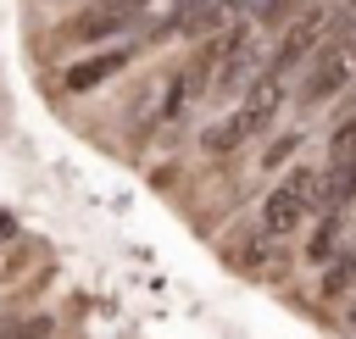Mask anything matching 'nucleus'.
<instances>
[{
	"label": "nucleus",
	"mask_w": 356,
	"mask_h": 339,
	"mask_svg": "<svg viewBox=\"0 0 356 339\" xmlns=\"http://www.w3.org/2000/svg\"><path fill=\"white\" fill-rule=\"evenodd\" d=\"M284 100H289V94H284V72H273V67H267V72H256V78L245 83V100H239V106H234V111H228V117H222L200 144H206L211 156H228L234 144L261 139V133L284 117Z\"/></svg>",
	"instance_id": "obj_1"
},
{
	"label": "nucleus",
	"mask_w": 356,
	"mask_h": 339,
	"mask_svg": "<svg viewBox=\"0 0 356 339\" xmlns=\"http://www.w3.org/2000/svg\"><path fill=\"white\" fill-rule=\"evenodd\" d=\"M250 56H256L250 22H222L217 33H206V44L195 50V61L184 67L189 83H195V100H200V94H228V89H239Z\"/></svg>",
	"instance_id": "obj_2"
},
{
	"label": "nucleus",
	"mask_w": 356,
	"mask_h": 339,
	"mask_svg": "<svg viewBox=\"0 0 356 339\" xmlns=\"http://www.w3.org/2000/svg\"><path fill=\"white\" fill-rule=\"evenodd\" d=\"M317 206H323V167H295L261 200V233L267 239H289L317 217Z\"/></svg>",
	"instance_id": "obj_3"
},
{
	"label": "nucleus",
	"mask_w": 356,
	"mask_h": 339,
	"mask_svg": "<svg viewBox=\"0 0 356 339\" xmlns=\"http://www.w3.org/2000/svg\"><path fill=\"white\" fill-rule=\"evenodd\" d=\"M350 83H356V22L334 28L317 44V56L306 67V83H300V106H323V100L345 94Z\"/></svg>",
	"instance_id": "obj_4"
},
{
	"label": "nucleus",
	"mask_w": 356,
	"mask_h": 339,
	"mask_svg": "<svg viewBox=\"0 0 356 339\" xmlns=\"http://www.w3.org/2000/svg\"><path fill=\"white\" fill-rule=\"evenodd\" d=\"M323 206L350 211L356 206V117H345L328 139V167H323Z\"/></svg>",
	"instance_id": "obj_5"
},
{
	"label": "nucleus",
	"mask_w": 356,
	"mask_h": 339,
	"mask_svg": "<svg viewBox=\"0 0 356 339\" xmlns=\"http://www.w3.org/2000/svg\"><path fill=\"white\" fill-rule=\"evenodd\" d=\"M328 33H334V17H328V11H306V17H300V22L289 28V33H284V44H278V61H273V72H289V67H295L300 56H312V50H317V44H323Z\"/></svg>",
	"instance_id": "obj_6"
},
{
	"label": "nucleus",
	"mask_w": 356,
	"mask_h": 339,
	"mask_svg": "<svg viewBox=\"0 0 356 339\" xmlns=\"http://www.w3.org/2000/svg\"><path fill=\"white\" fill-rule=\"evenodd\" d=\"M134 22V6H106V11H83V17H72L67 28H61V39H72V44H95V39H111V33H122Z\"/></svg>",
	"instance_id": "obj_7"
},
{
	"label": "nucleus",
	"mask_w": 356,
	"mask_h": 339,
	"mask_svg": "<svg viewBox=\"0 0 356 339\" xmlns=\"http://www.w3.org/2000/svg\"><path fill=\"white\" fill-rule=\"evenodd\" d=\"M134 61V50H106V56H89V61H72L67 72H61V83L72 89V94H89V89H100V83H111L122 67Z\"/></svg>",
	"instance_id": "obj_8"
},
{
	"label": "nucleus",
	"mask_w": 356,
	"mask_h": 339,
	"mask_svg": "<svg viewBox=\"0 0 356 339\" xmlns=\"http://www.w3.org/2000/svg\"><path fill=\"white\" fill-rule=\"evenodd\" d=\"M339 233H345V211L323 206V222H317V233H312L306 256H312V261H328V256H334V245H339Z\"/></svg>",
	"instance_id": "obj_9"
},
{
	"label": "nucleus",
	"mask_w": 356,
	"mask_h": 339,
	"mask_svg": "<svg viewBox=\"0 0 356 339\" xmlns=\"http://www.w3.org/2000/svg\"><path fill=\"white\" fill-rule=\"evenodd\" d=\"M50 333H56L50 317H28V322H6L0 328V339H50Z\"/></svg>",
	"instance_id": "obj_10"
},
{
	"label": "nucleus",
	"mask_w": 356,
	"mask_h": 339,
	"mask_svg": "<svg viewBox=\"0 0 356 339\" xmlns=\"http://www.w3.org/2000/svg\"><path fill=\"white\" fill-rule=\"evenodd\" d=\"M350 278H356V250H350V256H339V267H334V272L323 278V289H328V295H339V289H345Z\"/></svg>",
	"instance_id": "obj_11"
},
{
	"label": "nucleus",
	"mask_w": 356,
	"mask_h": 339,
	"mask_svg": "<svg viewBox=\"0 0 356 339\" xmlns=\"http://www.w3.org/2000/svg\"><path fill=\"white\" fill-rule=\"evenodd\" d=\"M295 144H300V133H289V139H278V144H273V150H267V167H273V161H284V156H289V150H295Z\"/></svg>",
	"instance_id": "obj_12"
},
{
	"label": "nucleus",
	"mask_w": 356,
	"mask_h": 339,
	"mask_svg": "<svg viewBox=\"0 0 356 339\" xmlns=\"http://www.w3.org/2000/svg\"><path fill=\"white\" fill-rule=\"evenodd\" d=\"M350 11H356V6H350Z\"/></svg>",
	"instance_id": "obj_13"
}]
</instances>
